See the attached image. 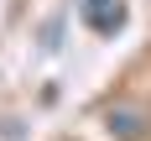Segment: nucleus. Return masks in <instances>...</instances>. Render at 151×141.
Masks as SVG:
<instances>
[{"label": "nucleus", "mask_w": 151, "mask_h": 141, "mask_svg": "<svg viewBox=\"0 0 151 141\" xmlns=\"http://www.w3.org/2000/svg\"><path fill=\"white\" fill-rule=\"evenodd\" d=\"M89 5H99V0H78V11H89Z\"/></svg>", "instance_id": "nucleus-3"}, {"label": "nucleus", "mask_w": 151, "mask_h": 141, "mask_svg": "<svg viewBox=\"0 0 151 141\" xmlns=\"http://www.w3.org/2000/svg\"><path fill=\"white\" fill-rule=\"evenodd\" d=\"M109 131H115L120 141H141V115H136L130 105H120V110H109Z\"/></svg>", "instance_id": "nucleus-2"}, {"label": "nucleus", "mask_w": 151, "mask_h": 141, "mask_svg": "<svg viewBox=\"0 0 151 141\" xmlns=\"http://www.w3.org/2000/svg\"><path fill=\"white\" fill-rule=\"evenodd\" d=\"M83 21H89L99 37L120 31V26H125V0H99V5H89V11H83Z\"/></svg>", "instance_id": "nucleus-1"}]
</instances>
